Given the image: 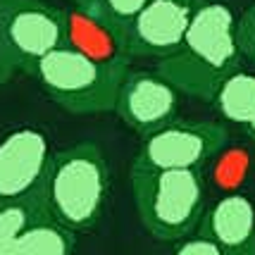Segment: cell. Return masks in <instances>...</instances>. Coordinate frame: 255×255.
Here are the masks:
<instances>
[{"instance_id":"6da1fadb","label":"cell","mask_w":255,"mask_h":255,"mask_svg":"<svg viewBox=\"0 0 255 255\" xmlns=\"http://www.w3.org/2000/svg\"><path fill=\"white\" fill-rule=\"evenodd\" d=\"M236 17L229 5L203 0L191 17L184 43L157 62V74L191 98L212 100L215 89L229 72L239 69Z\"/></svg>"},{"instance_id":"7a4b0ae2","label":"cell","mask_w":255,"mask_h":255,"mask_svg":"<svg viewBox=\"0 0 255 255\" xmlns=\"http://www.w3.org/2000/svg\"><path fill=\"white\" fill-rule=\"evenodd\" d=\"M50 220L67 232H91L110 196V167L98 143L81 141L50 155L41 184Z\"/></svg>"},{"instance_id":"3957f363","label":"cell","mask_w":255,"mask_h":255,"mask_svg":"<svg viewBox=\"0 0 255 255\" xmlns=\"http://www.w3.org/2000/svg\"><path fill=\"white\" fill-rule=\"evenodd\" d=\"M131 193L148 234L157 241H177L198 227L208 181L203 169H155L133 162Z\"/></svg>"},{"instance_id":"277c9868","label":"cell","mask_w":255,"mask_h":255,"mask_svg":"<svg viewBox=\"0 0 255 255\" xmlns=\"http://www.w3.org/2000/svg\"><path fill=\"white\" fill-rule=\"evenodd\" d=\"M127 69L129 62H100L69 45H60L41 57L29 74L69 115H103L115 110Z\"/></svg>"},{"instance_id":"5b68a950","label":"cell","mask_w":255,"mask_h":255,"mask_svg":"<svg viewBox=\"0 0 255 255\" xmlns=\"http://www.w3.org/2000/svg\"><path fill=\"white\" fill-rule=\"evenodd\" d=\"M65 45V10L43 0H0V57L7 74L31 69Z\"/></svg>"},{"instance_id":"8992f818","label":"cell","mask_w":255,"mask_h":255,"mask_svg":"<svg viewBox=\"0 0 255 255\" xmlns=\"http://www.w3.org/2000/svg\"><path fill=\"white\" fill-rule=\"evenodd\" d=\"M229 143V131L217 122H172L145 133L133 162L155 169H203Z\"/></svg>"},{"instance_id":"52a82bcc","label":"cell","mask_w":255,"mask_h":255,"mask_svg":"<svg viewBox=\"0 0 255 255\" xmlns=\"http://www.w3.org/2000/svg\"><path fill=\"white\" fill-rule=\"evenodd\" d=\"M203 0H148L122 29V48L129 57H162L177 53L191 17Z\"/></svg>"},{"instance_id":"ba28073f","label":"cell","mask_w":255,"mask_h":255,"mask_svg":"<svg viewBox=\"0 0 255 255\" xmlns=\"http://www.w3.org/2000/svg\"><path fill=\"white\" fill-rule=\"evenodd\" d=\"M177 108L179 91L162 74L127 69L115 103V112L127 127L145 136L172 122L177 117Z\"/></svg>"},{"instance_id":"9c48e42d","label":"cell","mask_w":255,"mask_h":255,"mask_svg":"<svg viewBox=\"0 0 255 255\" xmlns=\"http://www.w3.org/2000/svg\"><path fill=\"white\" fill-rule=\"evenodd\" d=\"M48 138L38 129H17L0 141V203L26 198L41 189L50 162Z\"/></svg>"},{"instance_id":"30bf717a","label":"cell","mask_w":255,"mask_h":255,"mask_svg":"<svg viewBox=\"0 0 255 255\" xmlns=\"http://www.w3.org/2000/svg\"><path fill=\"white\" fill-rule=\"evenodd\" d=\"M198 224L222 255H255V205L241 191L215 200Z\"/></svg>"},{"instance_id":"8fae6325","label":"cell","mask_w":255,"mask_h":255,"mask_svg":"<svg viewBox=\"0 0 255 255\" xmlns=\"http://www.w3.org/2000/svg\"><path fill=\"white\" fill-rule=\"evenodd\" d=\"M65 45L100 62H129L122 48V29L98 12L65 10Z\"/></svg>"},{"instance_id":"7c38bea8","label":"cell","mask_w":255,"mask_h":255,"mask_svg":"<svg viewBox=\"0 0 255 255\" xmlns=\"http://www.w3.org/2000/svg\"><path fill=\"white\" fill-rule=\"evenodd\" d=\"M212 103L227 122L244 127L255 141V74L234 69L215 89Z\"/></svg>"},{"instance_id":"4fadbf2b","label":"cell","mask_w":255,"mask_h":255,"mask_svg":"<svg viewBox=\"0 0 255 255\" xmlns=\"http://www.w3.org/2000/svg\"><path fill=\"white\" fill-rule=\"evenodd\" d=\"M77 234L53 222L50 217L24 229L0 255H72Z\"/></svg>"},{"instance_id":"5bb4252c","label":"cell","mask_w":255,"mask_h":255,"mask_svg":"<svg viewBox=\"0 0 255 255\" xmlns=\"http://www.w3.org/2000/svg\"><path fill=\"white\" fill-rule=\"evenodd\" d=\"M50 215L45 210L41 189L19 200H10V203H0V253L31 224L48 220Z\"/></svg>"},{"instance_id":"9a60e30c","label":"cell","mask_w":255,"mask_h":255,"mask_svg":"<svg viewBox=\"0 0 255 255\" xmlns=\"http://www.w3.org/2000/svg\"><path fill=\"white\" fill-rule=\"evenodd\" d=\"M203 169H208V172H203V174H205V181L215 184V186L222 189L224 193H232V191L241 189L244 181L248 179L251 155H248V150L241 148V145H232V148H229V143H227Z\"/></svg>"},{"instance_id":"2e32d148","label":"cell","mask_w":255,"mask_h":255,"mask_svg":"<svg viewBox=\"0 0 255 255\" xmlns=\"http://www.w3.org/2000/svg\"><path fill=\"white\" fill-rule=\"evenodd\" d=\"M148 0H98V12L108 17L115 26L124 29V24L143 7Z\"/></svg>"},{"instance_id":"e0dca14e","label":"cell","mask_w":255,"mask_h":255,"mask_svg":"<svg viewBox=\"0 0 255 255\" xmlns=\"http://www.w3.org/2000/svg\"><path fill=\"white\" fill-rule=\"evenodd\" d=\"M236 41L241 57L255 65V5H251L241 17H236Z\"/></svg>"},{"instance_id":"ac0fdd59","label":"cell","mask_w":255,"mask_h":255,"mask_svg":"<svg viewBox=\"0 0 255 255\" xmlns=\"http://www.w3.org/2000/svg\"><path fill=\"white\" fill-rule=\"evenodd\" d=\"M172 255H222V251L212 244L208 236L198 234V236H191V239H186V241L179 246Z\"/></svg>"},{"instance_id":"d6986e66","label":"cell","mask_w":255,"mask_h":255,"mask_svg":"<svg viewBox=\"0 0 255 255\" xmlns=\"http://www.w3.org/2000/svg\"><path fill=\"white\" fill-rule=\"evenodd\" d=\"M72 2H74V7H81V10H89V12H98V0H72Z\"/></svg>"},{"instance_id":"ffe728a7","label":"cell","mask_w":255,"mask_h":255,"mask_svg":"<svg viewBox=\"0 0 255 255\" xmlns=\"http://www.w3.org/2000/svg\"><path fill=\"white\" fill-rule=\"evenodd\" d=\"M7 79H10V74H7V69H5V65H2V57H0V84L7 81Z\"/></svg>"}]
</instances>
